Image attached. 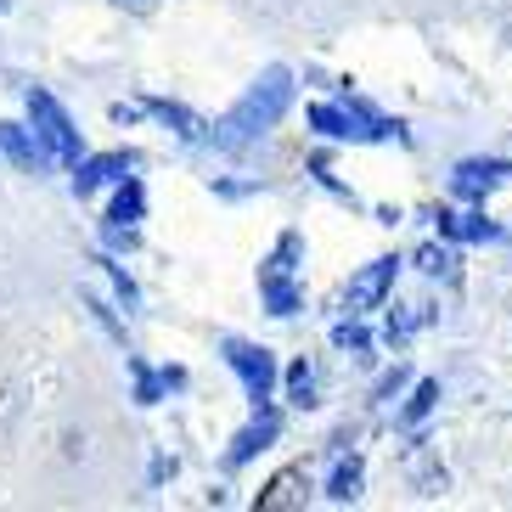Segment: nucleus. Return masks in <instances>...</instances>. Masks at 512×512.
<instances>
[{
    "label": "nucleus",
    "instance_id": "obj_25",
    "mask_svg": "<svg viewBox=\"0 0 512 512\" xmlns=\"http://www.w3.org/2000/svg\"><path fill=\"white\" fill-rule=\"evenodd\" d=\"M107 119H113V124H136V119H141V107H130V102H113V107H107Z\"/></svg>",
    "mask_w": 512,
    "mask_h": 512
},
{
    "label": "nucleus",
    "instance_id": "obj_18",
    "mask_svg": "<svg viewBox=\"0 0 512 512\" xmlns=\"http://www.w3.org/2000/svg\"><path fill=\"white\" fill-rule=\"evenodd\" d=\"M439 406V377H422L417 389H411V400H406V411H400V422L406 428H417V422H428V411Z\"/></svg>",
    "mask_w": 512,
    "mask_h": 512
},
{
    "label": "nucleus",
    "instance_id": "obj_10",
    "mask_svg": "<svg viewBox=\"0 0 512 512\" xmlns=\"http://www.w3.org/2000/svg\"><path fill=\"white\" fill-rule=\"evenodd\" d=\"M130 169H136V152H96V158H79L74 164V192L91 197V192H102L107 181H124Z\"/></svg>",
    "mask_w": 512,
    "mask_h": 512
},
{
    "label": "nucleus",
    "instance_id": "obj_24",
    "mask_svg": "<svg viewBox=\"0 0 512 512\" xmlns=\"http://www.w3.org/2000/svg\"><path fill=\"white\" fill-rule=\"evenodd\" d=\"M406 377H411L406 366H394V372L383 377V383H377V400H389V394H400V383H406Z\"/></svg>",
    "mask_w": 512,
    "mask_h": 512
},
{
    "label": "nucleus",
    "instance_id": "obj_22",
    "mask_svg": "<svg viewBox=\"0 0 512 512\" xmlns=\"http://www.w3.org/2000/svg\"><path fill=\"white\" fill-rule=\"evenodd\" d=\"M96 265H102V271L113 276V287H119V299L130 304V310H136V304H141V293H136V282L124 276V265H113V259H107V254H96Z\"/></svg>",
    "mask_w": 512,
    "mask_h": 512
},
{
    "label": "nucleus",
    "instance_id": "obj_8",
    "mask_svg": "<svg viewBox=\"0 0 512 512\" xmlns=\"http://www.w3.org/2000/svg\"><path fill=\"white\" fill-rule=\"evenodd\" d=\"M501 181H512V164H501V158H462L451 169V192L462 203H473V209H484V197L496 192Z\"/></svg>",
    "mask_w": 512,
    "mask_h": 512
},
{
    "label": "nucleus",
    "instance_id": "obj_19",
    "mask_svg": "<svg viewBox=\"0 0 512 512\" xmlns=\"http://www.w3.org/2000/svg\"><path fill=\"white\" fill-rule=\"evenodd\" d=\"M332 344L349 349V355H372V332H366L361 321L349 316V321H338V327H332Z\"/></svg>",
    "mask_w": 512,
    "mask_h": 512
},
{
    "label": "nucleus",
    "instance_id": "obj_7",
    "mask_svg": "<svg viewBox=\"0 0 512 512\" xmlns=\"http://www.w3.org/2000/svg\"><path fill=\"white\" fill-rule=\"evenodd\" d=\"M394 276H400V259H394V254L372 259V265H366V271L344 287V310H349V316H366V310H377V304L394 293Z\"/></svg>",
    "mask_w": 512,
    "mask_h": 512
},
{
    "label": "nucleus",
    "instance_id": "obj_3",
    "mask_svg": "<svg viewBox=\"0 0 512 512\" xmlns=\"http://www.w3.org/2000/svg\"><path fill=\"white\" fill-rule=\"evenodd\" d=\"M299 259H304V237L299 231H282L276 248L259 259V299L276 321L299 316L304 310V287H299Z\"/></svg>",
    "mask_w": 512,
    "mask_h": 512
},
{
    "label": "nucleus",
    "instance_id": "obj_26",
    "mask_svg": "<svg viewBox=\"0 0 512 512\" xmlns=\"http://www.w3.org/2000/svg\"><path fill=\"white\" fill-rule=\"evenodd\" d=\"M113 6H124V12H141V17H147L152 6H158V0H113Z\"/></svg>",
    "mask_w": 512,
    "mask_h": 512
},
{
    "label": "nucleus",
    "instance_id": "obj_12",
    "mask_svg": "<svg viewBox=\"0 0 512 512\" xmlns=\"http://www.w3.org/2000/svg\"><path fill=\"white\" fill-rule=\"evenodd\" d=\"M0 152H6V158H12L17 169H46V164H51V152L40 147V136H34V124L23 130V124L0 119Z\"/></svg>",
    "mask_w": 512,
    "mask_h": 512
},
{
    "label": "nucleus",
    "instance_id": "obj_1",
    "mask_svg": "<svg viewBox=\"0 0 512 512\" xmlns=\"http://www.w3.org/2000/svg\"><path fill=\"white\" fill-rule=\"evenodd\" d=\"M287 107H293V74L276 62V68H265V74H259L254 85L231 102L226 119L214 124V147L237 152V147H248V141H259L265 130H276V124H282Z\"/></svg>",
    "mask_w": 512,
    "mask_h": 512
},
{
    "label": "nucleus",
    "instance_id": "obj_16",
    "mask_svg": "<svg viewBox=\"0 0 512 512\" xmlns=\"http://www.w3.org/2000/svg\"><path fill=\"white\" fill-rule=\"evenodd\" d=\"M282 383H287V406H299V411H316V406H321V389H316V366L304 361V355H299V361H293V366H287V377H282Z\"/></svg>",
    "mask_w": 512,
    "mask_h": 512
},
{
    "label": "nucleus",
    "instance_id": "obj_17",
    "mask_svg": "<svg viewBox=\"0 0 512 512\" xmlns=\"http://www.w3.org/2000/svg\"><path fill=\"white\" fill-rule=\"evenodd\" d=\"M141 214H147V192H141L136 175H124L119 197H113V209H107V226H136Z\"/></svg>",
    "mask_w": 512,
    "mask_h": 512
},
{
    "label": "nucleus",
    "instance_id": "obj_14",
    "mask_svg": "<svg viewBox=\"0 0 512 512\" xmlns=\"http://www.w3.org/2000/svg\"><path fill=\"white\" fill-rule=\"evenodd\" d=\"M130 372H136V406H158V394H164V389H186V372H181V366L152 372L141 355H130Z\"/></svg>",
    "mask_w": 512,
    "mask_h": 512
},
{
    "label": "nucleus",
    "instance_id": "obj_13",
    "mask_svg": "<svg viewBox=\"0 0 512 512\" xmlns=\"http://www.w3.org/2000/svg\"><path fill=\"white\" fill-rule=\"evenodd\" d=\"M434 226L445 242H496L501 237L484 214H456V209H434Z\"/></svg>",
    "mask_w": 512,
    "mask_h": 512
},
{
    "label": "nucleus",
    "instance_id": "obj_2",
    "mask_svg": "<svg viewBox=\"0 0 512 512\" xmlns=\"http://www.w3.org/2000/svg\"><path fill=\"white\" fill-rule=\"evenodd\" d=\"M310 130H321L327 141H411L400 119H383L377 107H366L361 96L344 102H316L310 107Z\"/></svg>",
    "mask_w": 512,
    "mask_h": 512
},
{
    "label": "nucleus",
    "instance_id": "obj_5",
    "mask_svg": "<svg viewBox=\"0 0 512 512\" xmlns=\"http://www.w3.org/2000/svg\"><path fill=\"white\" fill-rule=\"evenodd\" d=\"M226 366L242 377V394H248V406H271L276 394V355L265 344H248V338H226L220 344Z\"/></svg>",
    "mask_w": 512,
    "mask_h": 512
},
{
    "label": "nucleus",
    "instance_id": "obj_20",
    "mask_svg": "<svg viewBox=\"0 0 512 512\" xmlns=\"http://www.w3.org/2000/svg\"><path fill=\"white\" fill-rule=\"evenodd\" d=\"M428 316H434V310H389V327H383V338H389V344H406V338H411V332H417Z\"/></svg>",
    "mask_w": 512,
    "mask_h": 512
},
{
    "label": "nucleus",
    "instance_id": "obj_6",
    "mask_svg": "<svg viewBox=\"0 0 512 512\" xmlns=\"http://www.w3.org/2000/svg\"><path fill=\"white\" fill-rule=\"evenodd\" d=\"M276 434H282V411H276V406H254L248 428H237V439L226 445V473L248 467L259 451H271V445H276Z\"/></svg>",
    "mask_w": 512,
    "mask_h": 512
},
{
    "label": "nucleus",
    "instance_id": "obj_23",
    "mask_svg": "<svg viewBox=\"0 0 512 512\" xmlns=\"http://www.w3.org/2000/svg\"><path fill=\"white\" fill-rule=\"evenodd\" d=\"M102 242L113 254H130V248H136V226H102Z\"/></svg>",
    "mask_w": 512,
    "mask_h": 512
},
{
    "label": "nucleus",
    "instance_id": "obj_4",
    "mask_svg": "<svg viewBox=\"0 0 512 512\" xmlns=\"http://www.w3.org/2000/svg\"><path fill=\"white\" fill-rule=\"evenodd\" d=\"M29 124H34V136H40V147L51 152V164L74 169L79 158H85V147H79V130H74V119L62 113V102H57L51 91H29Z\"/></svg>",
    "mask_w": 512,
    "mask_h": 512
},
{
    "label": "nucleus",
    "instance_id": "obj_27",
    "mask_svg": "<svg viewBox=\"0 0 512 512\" xmlns=\"http://www.w3.org/2000/svg\"><path fill=\"white\" fill-rule=\"evenodd\" d=\"M0 6H6V0H0Z\"/></svg>",
    "mask_w": 512,
    "mask_h": 512
},
{
    "label": "nucleus",
    "instance_id": "obj_15",
    "mask_svg": "<svg viewBox=\"0 0 512 512\" xmlns=\"http://www.w3.org/2000/svg\"><path fill=\"white\" fill-rule=\"evenodd\" d=\"M361 490H366V462L355 451L349 456H338V467H332V479H327V501H361Z\"/></svg>",
    "mask_w": 512,
    "mask_h": 512
},
{
    "label": "nucleus",
    "instance_id": "obj_11",
    "mask_svg": "<svg viewBox=\"0 0 512 512\" xmlns=\"http://www.w3.org/2000/svg\"><path fill=\"white\" fill-rule=\"evenodd\" d=\"M304 501H310V473L304 467H282L254 496V512H282V507H304Z\"/></svg>",
    "mask_w": 512,
    "mask_h": 512
},
{
    "label": "nucleus",
    "instance_id": "obj_9",
    "mask_svg": "<svg viewBox=\"0 0 512 512\" xmlns=\"http://www.w3.org/2000/svg\"><path fill=\"white\" fill-rule=\"evenodd\" d=\"M141 107H147V113H152L158 124H169V130H175L181 141H192V147H214V124H209V119H197L192 107L169 102V96H147Z\"/></svg>",
    "mask_w": 512,
    "mask_h": 512
},
{
    "label": "nucleus",
    "instance_id": "obj_21",
    "mask_svg": "<svg viewBox=\"0 0 512 512\" xmlns=\"http://www.w3.org/2000/svg\"><path fill=\"white\" fill-rule=\"evenodd\" d=\"M417 271H422V276H456V254H451V248H434V242H428V248H417Z\"/></svg>",
    "mask_w": 512,
    "mask_h": 512
}]
</instances>
